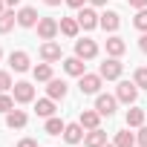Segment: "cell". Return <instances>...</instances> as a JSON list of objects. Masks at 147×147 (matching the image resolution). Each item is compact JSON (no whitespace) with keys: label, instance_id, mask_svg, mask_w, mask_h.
I'll use <instances>...</instances> for the list:
<instances>
[{"label":"cell","instance_id":"cell-1","mask_svg":"<svg viewBox=\"0 0 147 147\" xmlns=\"http://www.w3.org/2000/svg\"><path fill=\"white\" fill-rule=\"evenodd\" d=\"M121 72H124V63H121L118 58H107V61L98 66V75H101L104 81H118Z\"/></svg>","mask_w":147,"mask_h":147},{"label":"cell","instance_id":"cell-2","mask_svg":"<svg viewBox=\"0 0 147 147\" xmlns=\"http://www.w3.org/2000/svg\"><path fill=\"white\" fill-rule=\"evenodd\" d=\"M101 75L98 72H84V75L78 78V90L84 92V95H98V90H101Z\"/></svg>","mask_w":147,"mask_h":147},{"label":"cell","instance_id":"cell-3","mask_svg":"<svg viewBox=\"0 0 147 147\" xmlns=\"http://www.w3.org/2000/svg\"><path fill=\"white\" fill-rule=\"evenodd\" d=\"M75 18H78V23H81V29H87V32H92L95 26H101V15H98V12H95L92 6H81Z\"/></svg>","mask_w":147,"mask_h":147},{"label":"cell","instance_id":"cell-4","mask_svg":"<svg viewBox=\"0 0 147 147\" xmlns=\"http://www.w3.org/2000/svg\"><path fill=\"white\" fill-rule=\"evenodd\" d=\"M35 29H38V38H40V40H55V35L61 32V23H58L55 18H40Z\"/></svg>","mask_w":147,"mask_h":147},{"label":"cell","instance_id":"cell-5","mask_svg":"<svg viewBox=\"0 0 147 147\" xmlns=\"http://www.w3.org/2000/svg\"><path fill=\"white\" fill-rule=\"evenodd\" d=\"M115 98L124 101V104H136V98H138V87H136V81H118Z\"/></svg>","mask_w":147,"mask_h":147},{"label":"cell","instance_id":"cell-6","mask_svg":"<svg viewBox=\"0 0 147 147\" xmlns=\"http://www.w3.org/2000/svg\"><path fill=\"white\" fill-rule=\"evenodd\" d=\"M75 55L84 58V61H92L98 55V43L92 38H81V40H75Z\"/></svg>","mask_w":147,"mask_h":147},{"label":"cell","instance_id":"cell-7","mask_svg":"<svg viewBox=\"0 0 147 147\" xmlns=\"http://www.w3.org/2000/svg\"><path fill=\"white\" fill-rule=\"evenodd\" d=\"M12 95H15L18 104H29V101H35V87H32L29 81H18V84L12 87Z\"/></svg>","mask_w":147,"mask_h":147},{"label":"cell","instance_id":"cell-8","mask_svg":"<svg viewBox=\"0 0 147 147\" xmlns=\"http://www.w3.org/2000/svg\"><path fill=\"white\" fill-rule=\"evenodd\" d=\"M115 107H118V98H115V95H107V92H98V95H95V110H98L101 115L110 118V115L115 113Z\"/></svg>","mask_w":147,"mask_h":147},{"label":"cell","instance_id":"cell-9","mask_svg":"<svg viewBox=\"0 0 147 147\" xmlns=\"http://www.w3.org/2000/svg\"><path fill=\"white\" fill-rule=\"evenodd\" d=\"M40 58H43L46 63H55V61H61V58H63V49H61V43H55V40H43V43H40Z\"/></svg>","mask_w":147,"mask_h":147},{"label":"cell","instance_id":"cell-10","mask_svg":"<svg viewBox=\"0 0 147 147\" xmlns=\"http://www.w3.org/2000/svg\"><path fill=\"white\" fill-rule=\"evenodd\" d=\"M38 20H40V15H38L32 6H23V9L18 12V26H23V29H35Z\"/></svg>","mask_w":147,"mask_h":147},{"label":"cell","instance_id":"cell-11","mask_svg":"<svg viewBox=\"0 0 147 147\" xmlns=\"http://www.w3.org/2000/svg\"><path fill=\"white\" fill-rule=\"evenodd\" d=\"M49 87H46V95L52 98V101H63L66 98V92H69V87H66V81H61V78H52V81H46Z\"/></svg>","mask_w":147,"mask_h":147},{"label":"cell","instance_id":"cell-12","mask_svg":"<svg viewBox=\"0 0 147 147\" xmlns=\"http://www.w3.org/2000/svg\"><path fill=\"white\" fill-rule=\"evenodd\" d=\"M63 72L66 75H72V78H81L84 75V58H78V55H72V58H63Z\"/></svg>","mask_w":147,"mask_h":147},{"label":"cell","instance_id":"cell-13","mask_svg":"<svg viewBox=\"0 0 147 147\" xmlns=\"http://www.w3.org/2000/svg\"><path fill=\"white\" fill-rule=\"evenodd\" d=\"M29 52H23V49H18V52H12L9 55V66L15 69V72H29Z\"/></svg>","mask_w":147,"mask_h":147},{"label":"cell","instance_id":"cell-14","mask_svg":"<svg viewBox=\"0 0 147 147\" xmlns=\"http://www.w3.org/2000/svg\"><path fill=\"white\" fill-rule=\"evenodd\" d=\"M29 124V115L23 113V110H12V113H6V127L9 130H23Z\"/></svg>","mask_w":147,"mask_h":147},{"label":"cell","instance_id":"cell-15","mask_svg":"<svg viewBox=\"0 0 147 147\" xmlns=\"http://www.w3.org/2000/svg\"><path fill=\"white\" fill-rule=\"evenodd\" d=\"M127 52V43H124V38H118V35H110L107 38V55L110 58H121Z\"/></svg>","mask_w":147,"mask_h":147},{"label":"cell","instance_id":"cell-16","mask_svg":"<svg viewBox=\"0 0 147 147\" xmlns=\"http://www.w3.org/2000/svg\"><path fill=\"white\" fill-rule=\"evenodd\" d=\"M118 26H121V15H118V12H113V9L101 12V29H107V32H115Z\"/></svg>","mask_w":147,"mask_h":147},{"label":"cell","instance_id":"cell-17","mask_svg":"<svg viewBox=\"0 0 147 147\" xmlns=\"http://www.w3.org/2000/svg\"><path fill=\"white\" fill-rule=\"evenodd\" d=\"M78 121H81L84 130H95V127L101 124V113H98V110H84V113L78 115Z\"/></svg>","mask_w":147,"mask_h":147},{"label":"cell","instance_id":"cell-18","mask_svg":"<svg viewBox=\"0 0 147 147\" xmlns=\"http://www.w3.org/2000/svg\"><path fill=\"white\" fill-rule=\"evenodd\" d=\"M104 144H107V133L101 127H95L84 136V147H104Z\"/></svg>","mask_w":147,"mask_h":147},{"label":"cell","instance_id":"cell-19","mask_svg":"<svg viewBox=\"0 0 147 147\" xmlns=\"http://www.w3.org/2000/svg\"><path fill=\"white\" fill-rule=\"evenodd\" d=\"M63 141H66V144H78V141H84V127H81V121H78V124H66Z\"/></svg>","mask_w":147,"mask_h":147},{"label":"cell","instance_id":"cell-20","mask_svg":"<svg viewBox=\"0 0 147 147\" xmlns=\"http://www.w3.org/2000/svg\"><path fill=\"white\" fill-rule=\"evenodd\" d=\"M61 32H63L66 38H78V32H81L78 18H61Z\"/></svg>","mask_w":147,"mask_h":147},{"label":"cell","instance_id":"cell-21","mask_svg":"<svg viewBox=\"0 0 147 147\" xmlns=\"http://www.w3.org/2000/svg\"><path fill=\"white\" fill-rule=\"evenodd\" d=\"M144 118H147V115H144V110H141V107H130V110H127V115H124L127 127H141V124H144Z\"/></svg>","mask_w":147,"mask_h":147},{"label":"cell","instance_id":"cell-22","mask_svg":"<svg viewBox=\"0 0 147 147\" xmlns=\"http://www.w3.org/2000/svg\"><path fill=\"white\" fill-rule=\"evenodd\" d=\"M35 113L40 115V118H49V115H55V101L46 95V98H40L38 104H35Z\"/></svg>","mask_w":147,"mask_h":147},{"label":"cell","instance_id":"cell-23","mask_svg":"<svg viewBox=\"0 0 147 147\" xmlns=\"http://www.w3.org/2000/svg\"><path fill=\"white\" fill-rule=\"evenodd\" d=\"M15 23H18V15H15L12 9H6L3 15H0V35L12 32V29H15Z\"/></svg>","mask_w":147,"mask_h":147},{"label":"cell","instance_id":"cell-24","mask_svg":"<svg viewBox=\"0 0 147 147\" xmlns=\"http://www.w3.org/2000/svg\"><path fill=\"white\" fill-rule=\"evenodd\" d=\"M113 144H115V147H136V136H133L130 130H118Z\"/></svg>","mask_w":147,"mask_h":147},{"label":"cell","instance_id":"cell-25","mask_svg":"<svg viewBox=\"0 0 147 147\" xmlns=\"http://www.w3.org/2000/svg\"><path fill=\"white\" fill-rule=\"evenodd\" d=\"M32 75H35V81H52V63H38L35 69H32Z\"/></svg>","mask_w":147,"mask_h":147},{"label":"cell","instance_id":"cell-26","mask_svg":"<svg viewBox=\"0 0 147 147\" xmlns=\"http://www.w3.org/2000/svg\"><path fill=\"white\" fill-rule=\"evenodd\" d=\"M43 130H46L49 136H61V133L66 130V124H63L61 118H55V115H49V118H46V127H43Z\"/></svg>","mask_w":147,"mask_h":147},{"label":"cell","instance_id":"cell-27","mask_svg":"<svg viewBox=\"0 0 147 147\" xmlns=\"http://www.w3.org/2000/svg\"><path fill=\"white\" fill-rule=\"evenodd\" d=\"M15 104H18V101H15V95L0 92V113H3V115H6V113H12V110H15Z\"/></svg>","mask_w":147,"mask_h":147},{"label":"cell","instance_id":"cell-28","mask_svg":"<svg viewBox=\"0 0 147 147\" xmlns=\"http://www.w3.org/2000/svg\"><path fill=\"white\" fill-rule=\"evenodd\" d=\"M133 81H136L138 90H147V66H138V69L133 72Z\"/></svg>","mask_w":147,"mask_h":147},{"label":"cell","instance_id":"cell-29","mask_svg":"<svg viewBox=\"0 0 147 147\" xmlns=\"http://www.w3.org/2000/svg\"><path fill=\"white\" fill-rule=\"evenodd\" d=\"M133 26H136L138 32H147V9H138V12H136V18H133Z\"/></svg>","mask_w":147,"mask_h":147},{"label":"cell","instance_id":"cell-30","mask_svg":"<svg viewBox=\"0 0 147 147\" xmlns=\"http://www.w3.org/2000/svg\"><path fill=\"white\" fill-rule=\"evenodd\" d=\"M15 84H12V75H9V72L6 69H0V92H9Z\"/></svg>","mask_w":147,"mask_h":147},{"label":"cell","instance_id":"cell-31","mask_svg":"<svg viewBox=\"0 0 147 147\" xmlns=\"http://www.w3.org/2000/svg\"><path fill=\"white\" fill-rule=\"evenodd\" d=\"M136 144H138V147H147V127H144V124H141L138 133H136Z\"/></svg>","mask_w":147,"mask_h":147},{"label":"cell","instance_id":"cell-32","mask_svg":"<svg viewBox=\"0 0 147 147\" xmlns=\"http://www.w3.org/2000/svg\"><path fill=\"white\" fill-rule=\"evenodd\" d=\"M63 3H66V6H69V9H81V6H84V3H87V0H63Z\"/></svg>","mask_w":147,"mask_h":147},{"label":"cell","instance_id":"cell-33","mask_svg":"<svg viewBox=\"0 0 147 147\" xmlns=\"http://www.w3.org/2000/svg\"><path fill=\"white\" fill-rule=\"evenodd\" d=\"M18 147H38V141H35V138H20Z\"/></svg>","mask_w":147,"mask_h":147},{"label":"cell","instance_id":"cell-34","mask_svg":"<svg viewBox=\"0 0 147 147\" xmlns=\"http://www.w3.org/2000/svg\"><path fill=\"white\" fill-rule=\"evenodd\" d=\"M138 49L147 55V32H141V38H138Z\"/></svg>","mask_w":147,"mask_h":147},{"label":"cell","instance_id":"cell-35","mask_svg":"<svg viewBox=\"0 0 147 147\" xmlns=\"http://www.w3.org/2000/svg\"><path fill=\"white\" fill-rule=\"evenodd\" d=\"M130 6L138 12V9H147V0H130Z\"/></svg>","mask_w":147,"mask_h":147},{"label":"cell","instance_id":"cell-36","mask_svg":"<svg viewBox=\"0 0 147 147\" xmlns=\"http://www.w3.org/2000/svg\"><path fill=\"white\" fill-rule=\"evenodd\" d=\"M90 6H107V0H87Z\"/></svg>","mask_w":147,"mask_h":147},{"label":"cell","instance_id":"cell-37","mask_svg":"<svg viewBox=\"0 0 147 147\" xmlns=\"http://www.w3.org/2000/svg\"><path fill=\"white\" fill-rule=\"evenodd\" d=\"M43 3H46V6H61L63 0H43Z\"/></svg>","mask_w":147,"mask_h":147},{"label":"cell","instance_id":"cell-38","mask_svg":"<svg viewBox=\"0 0 147 147\" xmlns=\"http://www.w3.org/2000/svg\"><path fill=\"white\" fill-rule=\"evenodd\" d=\"M6 6H20V0H6Z\"/></svg>","mask_w":147,"mask_h":147},{"label":"cell","instance_id":"cell-39","mask_svg":"<svg viewBox=\"0 0 147 147\" xmlns=\"http://www.w3.org/2000/svg\"><path fill=\"white\" fill-rule=\"evenodd\" d=\"M3 6H6V0H0V15H3V12H6V9H3Z\"/></svg>","mask_w":147,"mask_h":147},{"label":"cell","instance_id":"cell-40","mask_svg":"<svg viewBox=\"0 0 147 147\" xmlns=\"http://www.w3.org/2000/svg\"><path fill=\"white\" fill-rule=\"evenodd\" d=\"M104 147H115V144H104Z\"/></svg>","mask_w":147,"mask_h":147},{"label":"cell","instance_id":"cell-41","mask_svg":"<svg viewBox=\"0 0 147 147\" xmlns=\"http://www.w3.org/2000/svg\"><path fill=\"white\" fill-rule=\"evenodd\" d=\"M0 58H3V49H0Z\"/></svg>","mask_w":147,"mask_h":147}]
</instances>
